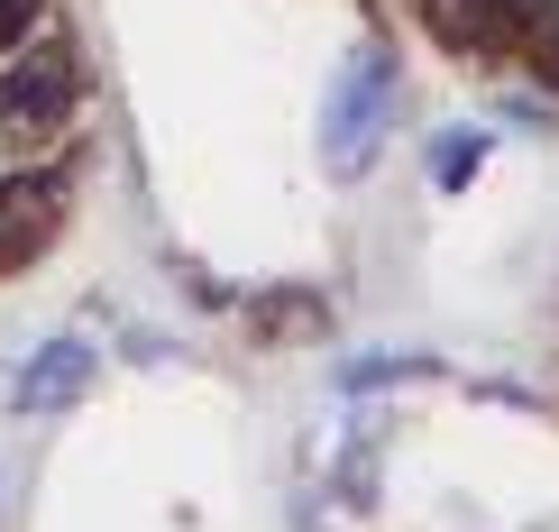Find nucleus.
Here are the masks:
<instances>
[{
    "mask_svg": "<svg viewBox=\"0 0 559 532\" xmlns=\"http://www.w3.org/2000/svg\"><path fill=\"white\" fill-rule=\"evenodd\" d=\"M404 19L532 102H559V0H404Z\"/></svg>",
    "mask_w": 559,
    "mask_h": 532,
    "instance_id": "nucleus-1",
    "label": "nucleus"
}]
</instances>
